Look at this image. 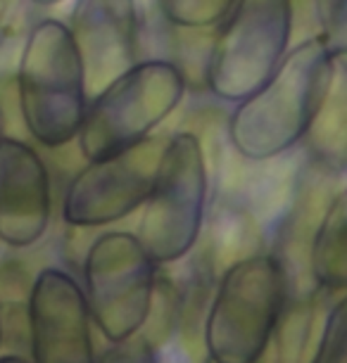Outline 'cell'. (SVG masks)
<instances>
[{"instance_id": "5", "label": "cell", "mask_w": 347, "mask_h": 363, "mask_svg": "<svg viewBox=\"0 0 347 363\" xmlns=\"http://www.w3.org/2000/svg\"><path fill=\"white\" fill-rule=\"evenodd\" d=\"M209 169L202 140L179 131L165 140L136 238L158 266L183 262L197 247L207 216Z\"/></svg>"}, {"instance_id": "18", "label": "cell", "mask_w": 347, "mask_h": 363, "mask_svg": "<svg viewBox=\"0 0 347 363\" xmlns=\"http://www.w3.org/2000/svg\"><path fill=\"white\" fill-rule=\"evenodd\" d=\"M98 363H160V356L150 342L141 333H136L133 337L112 345L100 356Z\"/></svg>"}, {"instance_id": "3", "label": "cell", "mask_w": 347, "mask_h": 363, "mask_svg": "<svg viewBox=\"0 0 347 363\" xmlns=\"http://www.w3.org/2000/svg\"><path fill=\"white\" fill-rule=\"evenodd\" d=\"M288 304V278L271 252L224 266L205 320L202 347L209 363H262Z\"/></svg>"}, {"instance_id": "19", "label": "cell", "mask_w": 347, "mask_h": 363, "mask_svg": "<svg viewBox=\"0 0 347 363\" xmlns=\"http://www.w3.org/2000/svg\"><path fill=\"white\" fill-rule=\"evenodd\" d=\"M12 10H15V0H0V43L8 36L10 22H12Z\"/></svg>"}, {"instance_id": "17", "label": "cell", "mask_w": 347, "mask_h": 363, "mask_svg": "<svg viewBox=\"0 0 347 363\" xmlns=\"http://www.w3.org/2000/svg\"><path fill=\"white\" fill-rule=\"evenodd\" d=\"M312 15L331 57L347 60V0H312Z\"/></svg>"}, {"instance_id": "1", "label": "cell", "mask_w": 347, "mask_h": 363, "mask_svg": "<svg viewBox=\"0 0 347 363\" xmlns=\"http://www.w3.org/2000/svg\"><path fill=\"white\" fill-rule=\"evenodd\" d=\"M331 69L333 60L316 33L292 45L276 72L231 109V152L243 162L264 164L295 150L321 105Z\"/></svg>"}, {"instance_id": "7", "label": "cell", "mask_w": 347, "mask_h": 363, "mask_svg": "<svg viewBox=\"0 0 347 363\" xmlns=\"http://www.w3.org/2000/svg\"><path fill=\"white\" fill-rule=\"evenodd\" d=\"M158 271L136 233L107 230L88 245L81 287L93 325L110 345L133 337L145 323Z\"/></svg>"}, {"instance_id": "9", "label": "cell", "mask_w": 347, "mask_h": 363, "mask_svg": "<svg viewBox=\"0 0 347 363\" xmlns=\"http://www.w3.org/2000/svg\"><path fill=\"white\" fill-rule=\"evenodd\" d=\"M24 309L31 363H98L84 287L70 271L40 269L29 285Z\"/></svg>"}, {"instance_id": "10", "label": "cell", "mask_w": 347, "mask_h": 363, "mask_svg": "<svg viewBox=\"0 0 347 363\" xmlns=\"http://www.w3.org/2000/svg\"><path fill=\"white\" fill-rule=\"evenodd\" d=\"M67 29L84 65L91 98L138 62V0H74Z\"/></svg>"}, {"instance_id": "15", "label": "cell", "mask_w": 347, "mask_h": 363, "mask_svg": "<svg viewBox=\"0 0 347 363\" xmlns=\"http://www.w3.org/2000/svg\"><path fill=\"white\" fill-rule=\"evenodd\" d=\"M238 0H158L162 19L181 31L216 29Z\"/></svg>"}, {"instance_id": "22", "label": "cell", "mask_w": 347, "mask_h": 363, "mask_svg": "<svg viewBox=\"0 0 347 363\" xmlns=\"http://www.w3.org/2000/svg\"><path fill=\"white\" fill-rule=\"evenodd\" d=\"M3 340H5V335H3V318H0V347H3Z\"/></svg>"}, {"instance_id": "11", "label": "cell", "mask_w": 347, "mask_h": 363, "mask_svg": "<svg viewBox=\"0 0 347 363\" xmlns=\"http://www.w3.org/2000/svg\"><path fill=\"white\" fill-rule=\"evenodd\" d=\"M53 183L43 157L26 140L0 138V242L26 250L45 235Z\"/></svg>"}, {"instance_id": "2", "label": "cell", "mask_w": 347, "mask_h": 363, "mask_svg": "<svg viewBox=\"0 0 347 363\" xmlns=\"http://www.w3.org/2000/svg\"><path fill=\"white\" fill-rule=\"evenodd\" d=\"M15 86L19 116L31 140L48 150L77 140L91 95L65 22L43 17L31 24L17 60Z\"/></svg>"}, {"instance_id": "13", "label": "cell", "mask_w": 347, "mask_h": 363, "mask_svg": "<svg viewBox=\"0 0 347 363\" xmlns=\"http://www.w3.org/2000/svg\"><path fill=\"white\" fill-rule=\"evenodd\" d=\"M309 273L326 294L347 292V188L326 202L312 233Z\"/></svg>"}, {"instance_id": "8", "label": "cell", "mask_w": 347, "mask_h": 363, "mask_svg": "<svg viewBox=\"0 0 347 363\" xmlns=\"http://www.w3.org/2000/svg\"><path fill=\"white\" fill-rule=\"evenodd\" d=\"M165 140L150 138L100 160H88L62 195V221L72 228H103L136 214L148 200Z\"/></svg>"}, {"instance_id": "23", "label": "cell", "mask_w": 347, "mask_h": 363, "mask_svg": "<svg viewBox=\"0 0 347 363\" xmlns=\"http://www.w3.org/2000/svg\"><path fill=\"white\" fill-rule=\"evenodd\" d=\"M0 138H3V126H0Z\"/></svg>"}, {"instance_id": "12", "label": "cell", "mask_w": 347, "mask_h": 363, "mask_svg": "<svg viewBox=\"0 0 347 363\" xmlns=\"http://www.w3.org/2000/svg\"><path fill=\"white\" fill-rule=\"evenodd\" d=\"M331 60V81L302 143L312 164L338 176L347 171V60Z\"/></svg>"}, {"instance_id": "21", "label": "cell", "mask_w": 347, "mask_h": 363, "mask_svg": "<svg viewBox=\"0 0 347 363\" xmlns=\"http://www.w3.org/2000/svg\"><path fill=\"white\" fill-rule=\"evenodd\" d=\"M31 5H36V8H55V5L65 3V0H29Z\"/></svg>"}, {"instance_id": "20", "label": "cell", "mask_w": 347, "mask_h": 363, "mask_svg": "<svg viewBox=\"0 0 347 363\" xmlns=\"http://www.w3.org/2000/svg\"><path fill=\"white\" fill-rule=\"evenodd\" d=\"M0 363H31V361L19 354H0Z\"/></svg>"}, {"instance_id": "4", "label": "cell", "mask_w": 347, "mask_h": 363, "mask_svg": "<svg viewBox=\"0 0 347 363\" xmlns=\"http://www.w3.org/2000/svg\"><path fill=\"white\" fill-rule=\"evenodd\" d=\"M186 86L172 60H138L88 100L77 135L81 157L100 160L150 138L179 109Z\"/></svg>"}, {"instance_id": "14", "label": "cell", "mask_w": 347, "mask_h": 363, "mask_svg": "<svg viewBox=\"0 0 347 363\" xmlns=\"http://www.w3.org/2000/svg\"><path fill=\"white\" fill-rule=\"evenodd\" d=\"M138 333L158 352L179 333V290H176V280L167 276V271H158L150 311H148L145 323L141 325Z\"/></svg>"}, {"instance_id": "6", "label": "cell", "mask_w": 347, "mask_h": 363, "mask_svg": "<svg viewBox=\"0 0 347 363\" xmlns=\"http://www.w3.org/2000/svg\"><path fill=\"white\" fill-rule=\"evenodd\" d=\"M295 0H238L214 29L205 57V88L221 102L257 91L290 50Z\"/></svg>"}, {"instance_id": "16", "label": "cell", "mask_w": 347, "mask_h": 363, "mask_svg": "<svg viewBox=\"0 0 347 363\" xmlns=\"http://www.w3.org/2000/svg\"><path fill=\"white\" fill-rule=\"evenodd\" d=\"M304 363H347V292L326 311L312 356Z\"/></svg>"}]
</instances>
